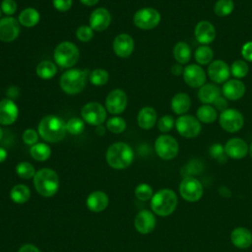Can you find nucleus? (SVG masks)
<instances>
[{
	"label": "nucleus",
	"mask_w": 252,
	"mask_h": 252,
	"mask_svg": "<svg viewBox=\"0 0 252 252\" xmlns=\"http://www.w3.org/2000/svg\"><path fill=\"white\" fill-rule=\"evenodd\" d=\"M66 132V123L55 115L43 117L38 124V134L46 142H59L65 137Z\"/></svg>",
	"instance_id": "obj_1"
},
{
	"label": "nucleus",
	"mask_w": 252,
	"mask_h": 252,
	"mask_svg": "<svg viewBox=\"0 0 252 252\" xmlns=\"http://www.w3.org/2000/svg\"><path fill=\"white\" fill-rule=\"evenodd\" d=\"M178 204V198L171 189L164 188L155 193L151 199V208L155 214L160 217L171 215Z\"/></svg>",
	"instance_id": "obj_2"
},
{
	"label": "nucleus",
	"mask_w": 252,
	"mask_h": 252,
	"mask_svg": "<svg viewBox=\"0 0 252 252\" xmlns=\"http://www.w3.org/2000/svg\"><path fill=\"white\" fill-rule=\"evenodd\" d=\"M134 158L132 148L126 143L117 142L109 146L106 151V161L115 169H123L128 167Z\"/></svg>",
	"instance_id": "obj_3"
},
{
	"label": "nucleus",
	"mask_w": 252,
	"mask_h": 252,
	"mask_svg": "<svg viewBox=\"0 0 252 252\" xmlns=\"http://www.w3.org/2000/svg\"><path fill=\"white\" fill-rule=\"evenodd\" d=\"M33 185L36 191L44 196H53L59 187V178L57 173L50 168H41L33 176Z\"/></svg>",
	"instance_id": "obj_4"
},
{
	"label": "nucleus",
	"mask_w": 252,
	"mask_h": 252,
	"mask_svg": "<svg viewBox=\"0 0 252 252\" xmlns=\"http://www.w3.org/2000/svg\"><path fill=\"white\" fill-rule=\"evenodd\" d=\"M88 70L69 69L64 72L60 78V87L68 94H77L81 93L87 82Z\"/></svg>",
	"instance_id": "obj_5"
},
{
	"label": "nucleus",
	"mask_w": 252,
	"mask_h": 252,
	"mask_svg": "<svg viewBox=\"0 0 252 252\" xmlns=\"http://www.w3.org/2000/svg\"><path fill=\"white\" fill-rule=\"evenodd\" d=\"M54 60L62 68L74 66L80 57V51L77 45L71 41H62L54 50Z\"/></svg>",
	"instance_id": "obj_6"
},
{
	"label": "nucleus",
	"mask_w": 252,
	"mask_h": 252,
	"mask_svg": "<svg viewBox=\"0 0 252 252\" xmlns=\"http://www.w3.org/2000/svg\"><path fill=\"white\" fill-rule=\"evenodd\" d=\"M175 128L180 136L187 139H193L201 133L202 125L196 116L183 114L175 120Z\"/></svg>",
	"instance_id": "obj_7"
},
{
	"label": "nucleus",
	"mask_w": 252,
	"mask_h": 252,
	"mask_svg": "<svg viewBox=\"0 0 252 252\" xmlns=\"http://www.w3.org/2000/svg\"><path fill=\"white\" fill-rule=\"evenodd\" d=\"M155 150L160 158L170 160L178 155L179 145L174 137L163 134L157 138L155 142Z\"/></svg>",
	"instance_id": "obj_8"
},
{
	"label": "nucleus",
	"mask_w": 252,
	"mask_h": 252,
	"mask_svg": "<svg viewBox=\"0 0 252 252\" xmlns=\"http://www.w3.org/2000/svg\"><path fill=\"white\" fill-rule=\"evenodd\" d=\"M179 194L187 202H197L204 194V187L194 176H186L179 184Z\"/></svg>",
	"instance_id": "obj_9"
},
{
	"label": "nucleus",
	"mask_w": 252,
	"mask_h": 252,
	"mask_svg": "<svg viewBox=\"0 0 252 252\" xmlns=\"http://www.w3.org/2000/svg\"><path fill=\"white\" fill-rule=\"evenodd\" d=\"M220 126L228 133H236L244 125V117L242 113L234 108H227L220 112L219 116Z\"/></svg>",
	"instance_id": "obj_10"
},
{
	"label": "nucleus",
	"mask_w": 252,
	"mask_h": 252,
	"mask_svg": "<svg viewBox=\"0 0 252 252\" xmlns=\"http://www.w3.org/2000/svg\"><path fill=\"white\" fill-rule=\"evenodd\" d=\"M160 14L154 8H142L138 10L133 18L135 26L141 30H153L160 22Z\"/></svg>",
	"instance_id": "obj_11"
},
{
	"label": "nucleus",
	"mask_w": 252,
	"mask_h": 252,
	"mask_svg": "<svg viewBox=\"0 0 252 252\" xmlns=\"http://www.w3.org/2000/svg\"><path fill=\"white\" fill-rule=\"evenodd\" d=\"M83 120L91 125H101L106 119V110L98 102H88L81 110Z\"/></svg>",
	"instance_id": "obj_12"
},
{
	"label": "nucleus",
	"mask_w": 252,
	"mask_h": 252,
	"mask_svg": "<svg viewBox=\"0 0 252 252\" xmlns=\"http://www.w3.org/2000/svg\"><path fill=\"white\" fill-rule=\"evenodd\" d=\"M182 77L187 86L197 89L206 83L207 74L202 66L198 64H189L184 67Z\"/></svg>",
	"instance_id": "obj_13"
},
{
	"label": "nucleus",
	"mask_w": 252,
	"mask_h": 252,
	"mask_svg": "<svg viewBox=\"0 0 252 252\" xmlns=\"http://www.w3.org/2000/svg\"><path fill=\"white\" fill-rule=\"evenodd\" d=\"M207 75L215 84H223L229 80L230 66L223 60H213L208 66Z\"/></svg>",
	"instance_id": "obj_14"
},
{
	"label": "nucleus",
	"mask_w": 252,
	"mask_h": 252,
	"mask_svg": "<svg viewBox=\"0 0 252 252\" xmlns=\"http://www.w3.org/2000/svg\"><path fill=\"white\" fill-rule=\"evenodd\" d=\"M127 101V95L124 91L120 89L112 90L105 99L106 110L111 114H120L125 110Z\"/></svg>",
	"instance_id": "obj_15"
},
{
	"label": "nucleus",
	"mask_w": 252,
	"mask_h": 252,
	"mask_svg": "<svg viewBox=\"0 0 252 252\" xmlns=\"http://www.w3.org/2000/svg\"><path fill=\"white\" fill-rule=\"evenodd\" d=\"M216 29L215 26L207 21L203 20L197 23L194 29V35L196 40L201 43V45H209L216 38Z\"/></svg>",
	"instance_id": "obj_16"
},
{
	"label": "nucleus",
	"mask_w": 252,
	"mask_h": 252,
	"mask_svg": "<svg viewBox=\"0 0 252 252\" xmlns=\"http://www.w3.org/2000/svg\"><path fill=\"white\" fill-rule=\"evenodd\" d=\"M224 147L225 155L232 159H241L249 153L248 144L241 138L234 137L226 141Z\"/></svg>",
	"instance_id": "obj_17"
},
{
	"label": "nucleus",
	"mask_w": 252,
	"mask_h": 252,
	"mask_svg": "<svg viewBox=\"0 0 252 252\" xmlns=\"http://www.w3.org/2000/svg\"><path fill=\"white\" fill-rule=\"evenodd\" d=\"M19 21L13 17L0 19V40L11 42L15 40L20 33Z\"/></svg>",
	"instance_id": "obj_18"
},
{
	"label": "nucleus",
	"mask_w": 252,
	"mask_h": 252,
	"mask_svg": "<svg viewBox=\"0 0 252 252\" xmlns=\"http://www.w3.org/2000/svg\"><path fill=\"white\" fill-rule=\"evenodd\" d=\"M245 92V85L238 79H229L222 84L221 93L227 100H238L243 97Z\"/></svg>",
	"instance_id": "obj_19"
},
{
	"label": "nucleus",
	"mask_w": 252,
	"mask_h": 252,
	"mask_svg": "<svg viewBox=\"0 0 252 252\" xmlns=\"http://www.w3.org/2000/svg\"><path fill=\"white\" fill-rule=\"evenodd\" d=\"M112 47L117 56L126 58L130 56L134 50V40L128 33H120L114 38Z\"/></svg>",
	"instance_id": "obj_20"
},
{
	"label": "nucleus",
	"mask_w": 252,
	"mask_h": 252,
	"mask_svg": "<svg viewBox=\"0 0 252 252\" xmlns=\"http://www.w3.org/2000/svg\"><path fill=\"white\" fill-rule=\"evenodd\" d=\"M19 116V108L11 98H4L0 101V124L11 125Z\"/></svg>",
	"instance_id": "obj_21"
},
{
	"label": "nucleus",
	"mask_w": 252,
	"mask_h": 252,
	"mask_svg": "<svg viewBox=\"0 0 252 252\" xmlns=\"http://www.w3.org/2000/svg\"><path fill=\"white\" fill-rule=\"evenodd\" d=\"M111 22V16L105 8H97L90 16V27L94 31L102 32L106 30Z\"/></svg>",
	"instance_id": "obj_22"
},
{
	"label": "nucleus",
	"mask_w": 252,
	"mask_h": 252,
	"mask_svg": "<svg viewBox=\"0 0 252 252\" xmlns=\"http://www.w3.org/2000/svg\"><path fill=\"white\" fill-rule=\"evenodd\" d=\"M135 227L136 229L143 234H147L152 232L157 224L156 217L150 211L144 210L138 213L135 218Z\"/></svg>",
	"instance_id": "obj_23"
},
{
	"label": "nucleus",
	"mask_w": 252,
	"mask_h": 252,
	"mask_svg": "<svg viewBox=\"0 0 252 252\" xmlns=\"http://www.w3.org/2000/svg\"><path fill=\"white\" fill-rule=\"evenodd\" d=\"M230 241L236 248L247 249L252 245V232L244 226H237L230 233Z\"/></svg>",
	"instance_id": "obj_24"
},
{
	"label": "nucleus",
	"mask_w": 252,
	"mask_h": 252,
	"mask_svg": "<svg viewBox=\"0 0 252 252\" xmlns=\"http://www.w3.org/2000/svg\"><path fill=\"white\" fill-rule=\"evenodd\" d=\"M220 89L215 83H205L198 91V98L203 104H213L220 95Z\"/></svg>",
	"instance_id": "obj_25"
},
{
	"label": "nucleus",
	"mask_w": 252,
	"mask_h": 252,
	"mask_svg": "<svg viewBox=\"0 0 252 252\" xmlns=\"http://www.w3.org/2000/svg\"><path fill=\"white\" fill-rule=\"evenodd\" d=\"M171 110L177 115H183L188 112L191 107V98L186 93H178L173 95L170 101Z\"/></svg>",
	"instance_id": "obj_26"
},
{
	"label": "nucleus",
	"mask_w": 252,
	"mask_h": 252,
	"mask_svg": "<svg viewBox=\"0 0 252 252\" xmlns=\"http://www.w3.org/2000/svg\"><path fill=\"white\" fill-rule=\"evenodd\" d=\"M158 114L157 111L151 107V106H144L140 109L138 116H137V122L140 128L144 130H149L155 126L157 123Z\"/></svg>",
	"instance_id": "obj_27"
},
{
	"label": "nucleus",
	"mask_w": 252,
	"mask_h": 252,
	"mask_svg": "<svg viewBox=\"0 0 252 252\" xmlns=\"http://www.w3.org/2000/svg\"><path fill=\"white\" fill-rule=\"evenodd\" d=\"M108 205V197L104 192L94 191L91 193L87 199V206L89 210L94 213L103 211Z\"/></svg>",
	"instance_id": "obj_28"
},
{
	"label": "nucleus",
	"mask_w": 252,
	"mask_h": 252,
	"mask_svg": "<svg viewBox=\"0 0 252 252\" xmlns=\"http://www.w3.org/2000/svg\"><path fill=\"white\" fill-rule=\"evenodd\" d=\"M196 117L201 123L205 124H212L218 118V110L212 104H202L196 112Z\"/></svg>",
	"instance_id": "obj_29"
},
{
	"label": "nucleus",
	"mask_w": 252,
	"mask_h": 252,
	"mask_svg": "<svg viewBox=\"0 0 252 252\" xmlns=\"http://www.w3.org/2000/svg\"><path fill=\"white\" fill-rule=\"evenodd\" d=\"M172 53L176 62L181 65L187 64L191 59V48L185 41H178L175 43Z\"/></svg>",
	"instance_id": "obj_30"
},
{
	"label": "nucleus",
	"mask_w": 252,
	"mask_h": 252,
	"mask_svg": "<svg viewBox=\"0 0 252 252\" xmlns=\"http://www.w3.org/2000/svg\"><path fill=\"white\" fill-rule=\"evenodd\" d=\"M39 19L40 15L37 10L33 8H26L20 13L18 21L22 26L26 28H32L39 22Z\"/></svg>",
	"instance_id": "obj_31"
},
{
	"label": "nucleus",
	"mask_w": 252,
	"mask_h": 252,
	"mask_svg": "<svg viewBox=\"0 0 252 252\" xmlns=\"http://www.w3.org/2000/svg\"><path fill=\"white\" fill-rule=\"evenodd\" d=\"M194 58L198 65H208L213 61L214 51L209 45H200L194 52Z\"/></svg>",
	"instance_id": "obj_32"
},
{
	"label": "nucleus",
	"mask_w": 252,
	"mask_h": 252,
	"mask_svg": "<svg viewBox=\"0 0 252 252\" xmlns=\"http://www.w3.org/2000/svg\"><path fill=\"white\" fill-rule=\"evenodd\" d=\"M36 75L43 79L48 80L53 78L57 73V67L56 65L48 60H43L36 66Z\"/></svg>",
	"instance_id": "obj_33"
},
{
	"label": "nucleus",
	"mask_w": 252,
	"mask_h": 252,
	"mask_svg": "<svg viewBox=\"0 0 252 252\" xmlns=\"http://www.w3.org/2000/svg\"><path fill=\"white\" fill-rule=\"evenodd\" d=\"M30 153L32 158H34L35 160L44 161L50 157L51 150L49 146L44 143H36L32 146Z\"/></svg>",
	"instance_id": "obj_34"
},
{
	"label": "nucleus",
	"mask_w": 252,
	"mask_h": 252,
	"mask_svg": "<svg viewBox=\"0 0 252 252\" xmlns=\"http://www.w3.org/2000/svg\"><path fill=\"white\" fill-rule=\"evenodd\" d=\"M11 199L18 204H23L26 203L31 196L30 189L24 185V184H18L14 186L10 192Z\"/></svg>",
	"instance_id": "obj_35"
},
{
	"label": "nucleus",
	"mask_w": 252,
	"mask_h": 252,
	"mask_svg": "<svg viewBox=\"0 0 252 252\" xmlns=\"http://www.w3.org/2000/svg\"><path fill=\"white\" fill-rule=\"evenodd\" d=\"M233 0H218L214 6V12L219 17H226L234 10Z\"/></svg>",
	"instance_id": "obj_36"
},
{
	"label": "nucleus",
	"mask_w": 252,
	"mask_h": 252,
	"mask_svg": "<svg viewBox=\"0 0 252 252\" xmlns=\"http://www.w3.org/2000/svg\"><path fill=\"white\" fill-rule=\"evenodd\" d=\"M249 72V66L245 60L237 59L232 62L230 65V75L234 77V79H242L246 77Z\"/></svg>",
	"instance_id": "obj_37"
},
{
	"label": "nucleus",
	"mask_w": 252,
	"mask_h": 252,
	"mask_svg": "<svg viewBox=\"0 0 252 252\" xmlns=\"http://www.w3.org/2000/svg\"><path fill=\"white\" fill-rule=\"evenodd\" d=\"M90 81L94 86H102L108 81V72L101 68L94 69L90 74Z\"/></svg>",
	"instance_id": "obj_38"
},
{
	"label": "nucleus",
	"mask_w": 252,
	"mask_h": 252,
	"mask_svg": "<svg viewBox=\"0 0 252 252\" xmlns=\"http://www.w3.org/2000/svg\"><path fill=\"white\" fill-rule=\"evenodd\" d=\"M106 128L115 134L122 133L126 128V122L122 117L114 116L107 120L106 122Z\"/></svg>",
	"instance_id": "obj_39"
},
{
	"label": "nucleus",
	"mask_w": 252,
	"mask_h": 252,
	"mask_svg": "<svg viewBox=\"0 0 252 252\" xmlns=\"http://www.w3.org/2000/svg\"><path fill=\"white\" fill-rule=\"evenodd\" d=\"M209 154L210 156L218 160L219 162H225L226 160V155L224 152V147L220 143H214L209 148Z\"/></svg>",
	"instance_id": "obj_40"
},
{
	"label": "nucleus",
	"mask_w": 252,
	"mask_h": 252,
	"mask_svg": "<svg viewBox=\"0 0 252 252\" xmlns=\"http://www.w3.org/2000/svg\"><path fill=\"white\" fill-rule=\"evenodd\" d=\"M16 172L21 178H24V179H29L34 176L35 174L34 167L30 162H27V161H22L18 163L16 166Z\"/></svg>",
	"instance_id": "obj_41"
},
{
	"label": "nucleus",
	"mask_w": 252,
	"mask_h": 252,
	"mask_svg": "<svg viewBox=\"0 0 252 252\" xmlns=\"http://www.w3.org/2000/svg\"><path fill=\"white\" fill-rule=\"evenodd\" d=\"M85 123L82 119L78 117H73L69 119L66 123V130L72 135H79L84 131Z\"/></svg>",
	"instance_id": "obj_42"
},
{
	"label": "nucleus",
	"mask_w": 252,
	"mask_h": 252,
	"mask_svg": "<svg viewBox=\"0 0 252 252\" xmlns=\"http://www.w3.org/2000/svg\"><path fill=\"white\" fill-rule=\"evenodd\" d=\"M135 195L141 201H148L152 199L154 194H153V189L149 184L141 183L136 187Z\"/></svg>",
	"instance_id": "obj_43"
},
{
	"label": "nucleus",
	"mask_w": 252,
	"mask_h": 252,
	"mask_svg": "<svg viewBox=\"0 0 252 252\" xmlns=\"http://www.w3.org/2000/svg\"><path fill=\"white\" fill-rule=\"evenodd\" d=\"M175 126V120L171 115H163L158 121V128L162 133H167Z\"/></svg>",
	"instance_id": "obj_44"
},
{
	"label": "nucleus",
	"mask_w": 252,
	"mask_h": 252,
	"mask_svg": "<svg viewBox=\"0 0 252 252\" xmlns=\"http://www.w3.org/2000/svg\"><path fill=\"white\" fill-rule=\"evenodd\" d=\"M94 30L90 26H80L76 31V36L80 41L87 42L93 38Z\"/></svg>",
	"instance_id": "obj_45"
},
{
	"label": "nucleus",
	"mask_w": 252,
	"mask_h": 252,
	"mask_svg": "<svg viewBox=\"0 0 252 252\" xmlns=\"http://www.w3.org/2000/svg\"><path fill=\"white\" fill-rule=\"evenodd\" d=\"M37 140H38V135L34 129L29 128V129L25 130V132L23 134V141L25 142V144L32 146V145L36 144Z\"/></svg>",
	"instance_id": "obj_46"
},
{
	"label": "nucleus",
	"mask_w": 252,
	"mask_h": 252,
	"mask_svg": "<svg viewBox=\"0 0 252 252\" xmlns=\"http://www.w3.org/2000/svg\"><path fill=\"white\" fill-rule=\"evenodd\" d=\"M0 8L4 14L11 16L17 11V3L14 0H2Z\"/></svg>",
	"instance_id": "obj_47"
},
{
	"label": "nucleus",
	"mask_w": 252,
	"mask_h": 252,
	"mask_svg": "<svg viewBox=\"0 0 252 252\" xmlns=\"http://www.w3.org/2000/svg\"><path fill=\"white\" fill-rule=\"evenodd\" d=\"M54 8L59 12L68 11L73 3V0H52Z\"/></svg>",
	"instance_id": "obj_48"
},
{
	"label": "nucleus",
	"mask_w": 252,
	"mask_h": 252,
	"mask_svg": "<svg viewBox=\"0 0 252 252\" xmlns=\"http://www.w3.org/2000/svg\"><path fill=\"white\" fill-rule=\"evenodd\" d=\"M241 55L245 61L252 62V40H249L242 45Z\"/></svg>",
	"instance_id": "obj_49"
},
{
	"label": "nucleus",
	"mask_w": 252,
	"mask_h": 252,
	"mask_svg": "<svg viewBox=\"0 0 252 252\" xmlns=\"http://www.w3.org/2000/svg\"><path fill=\"white\" fill-rule=\"evenodd\" d=\"M213 106L218 110V111H224L225 109L228 108V100L222 95H220L213 103Z\"/></svg>",
	"instance_id": "obj_50"
},
{
	"label": "nucleus",
	"mask_w": 252,
	"mask_h": 252,
	"mask_svg": "<svg viewBox=\"0 0 252 252\" xmlns=\"http://www.w3.org/2000/svg\"><path fill=\"white\" fill-rule=\"evenodd\" d=\"M183 70H184V68L182 67V65L179 64V63H176V64L172 65L170 71H171L172 75H174V76H180V75L183 74Z\"/></svg>",
	"instance_id": "obj_51"
},
{
	"label": "nucleus",
	"mask_w": 252,
	"mask_h": 252,
	"mask_svg": "<svg viewBox=\"0 0 252 252\" xmlns=\"http://www.w3.org/2000/svg\"><path fill=\"white\" fill-rule=\"evenodd\" d=\"M19 252H40V251L38 250V248H36L32 244H25L20 248Z\"/></svg>",
	"instance_id": "obj_52"
},
{
	"label": "nucleus",
	"mask_w": 252,
	"mask_h": 252,
	"mask_svg": "<svg viewBox=\"0 0 252 252\" xmlns=\"http://www.w3.org/2000/svg\"><path fill=\"white\" fill-rule=\"evenodd\" d=\"M7 158V151L0 147V162H3Z\"/></svg>",
	"instance_id": "obj_53"
},
{
	"label": "nucleus",
	"mask_w": 252,
	"mask_h": 252,
	"mask_svg": "<svg viewBox=\"0 0 252 252\" xmlns=\"http://www.w3.org/2000/svg\"><path fill=\"white\" fill-rule=\"evenodd\" d=\"M81 3H83L86 6H94L95 5L99 0H80Z\"/></svg>",
	"instance_id": "obj_54"
},
{
	"label": "nucleus",
	"mask_w": 252,
	"mask_h": 252,
	"mask_svg": "<svg viewBox=\"0 0 252 252\" xmlns=\"http://www.w3.org/2000/svg\"><path fill=\"white\" fill-rule=\"evenodd\" d=\"M95 132H96V134H98V135H103V134H104V127L101 126V125H98L97 128H96V130H95Z\"/></svg>",
	"instance_id": "obj_55"
},
{
	"label": "nucleus",
	"mask_w": 252,
	"mask_h": 252,
	"mask_svg": "<svg viewBox=\"0 0 252 252\" xmlns=\"http://www.w3.org/2000/svg\"><path fill=\"white\" fill-rule=\"evenodd\" d=\"M249 155L252 158V143L249 145Z\"/></svg>",
	"instance_id": "obj_56"
},
{
	"label": "nucleus",
	"mask_w": 252,
	"mask_h": 252,
	"mask_svg": "<svg viewBox=\"0 0 252 252\" xmlns=\"http://www.w3.org/2000/svg\"><path fill=\"white\" fill-rule=\"evenodd\" d=\"M2 136H3V131H2V129L0 128V140L2 139Z\"/></svg>",
	"instance_id": "obj_57"
},
{
	"label": "nucleus",
	"mask_w": 252,
	"mask_h": 252,
	"mask_svg": "<svg viewBox=\"0 0 252 252\" xmlns=\"http://www.w3.org/2000/svg\"><path fill=\"white\" fill-rule=\"evenodd\" d=\"M1 14H2V11H1V8H0V17H1Z\"/></svg>",
	"instance_id": "obj_58"
}]
</instances>
